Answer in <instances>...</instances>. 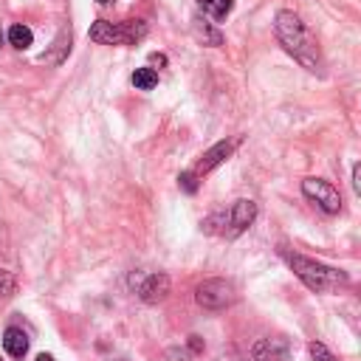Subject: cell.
Segmentation results:
<instances>
[{
  "mask_svg": "<svg viewBox=\"0 0 361 361\" xmlns=\"http://www.w3.org/2000/svg\"><path fill=\"white\" fill-rule=\"evenodd\" d=\"M274 34L280 40V45L296 59L302 68H308L311 74H324V59H322V48L316 43V37L311 34V28L302 23L296 12H277L274 17Z\"/></svg>",
  "mask_w": 361,
  "mask_h": 361,
  "instance_id": "cell-1",
  "label": "cell"
},
{
  "mask_svg": "<svg viewBox=\"0 0 361 361\" xmlns=\"http://www.w3.org/2000/svg\"><path fill=\"white\" fill-rule=\"evenodd\" d=\"M282 257L291 265L293 274L305 282V288H311L316 293H333V291L347 285V274L339 268H330L324 262H316V260L302 257V254H291V251H282Z\"/></svg>",
  "mask_w": 361,
  "mask_h": 361,
  "instance_id": "cell-2",
  "label": "cell"
},
{
  "mask_svg": "<svg viewBox=\"0 0 361 361\" xmlns=\"http://www.w3.org/2000/svg\"><path fill=\"white\" fill-rule=\"evenodd\" d=\"M147 23L144 20H122V23H110V20H96L90 25L87 37L99 43V45H136L147 37Z\"/></svg>",
  "mask_w": 361,
  "mask_h": 361,
  "instance_id": "cell-3",
  "label": "cell"
},
{
  "mask_svg": "<svg viewBox=\"0 0 361 361\" xmlns=\"http://www.w3.org/2000/svg\"><path fill=\"white\" fill-rule=\"evenodd\" d=\"M195 299L206 311H226L237 302V291L229 280H206V282L198 285Z\"/></svg>",
  "mask_w": 361,
  "mask_h": 361,
  "instance_id": "cell-4",
  "label": "cell"
},
{
  "mask_svg": "<svg viewBox=\"0 0 361 361\" xmlns=\"http://www.w3.org/2000/svg\"><path fill=\"white\" fill-rule=\"evenodd\" d=\"M302 195L308 200H313L324 215H339L342 212V195L339 189L330 184V180H322V178H305L302 180Z\"/></svg>",
  "mask_w": 361,
  "mask_h": 361,
  "instance_id": "cell-5",
  "label": "cell"
},
{
  "mask_svg": "<svg viewBox=\"0 0 361 361\" xmlns=\"http://www.w3.org/2000/svg\"><path fill=\"white\" fill-rule=\"evenodd\" d=\"M254 220H257V203L249 200V198L234 200L231 209H229V231H226V237L243 234Z\"/></svg>",
  "mask_w": 361,
  "mask_h": 361,
  "instance_id": "cell-6",
  "label": "cell"
},
{
  "mask_svg": "<svg viewBox=\"0 0 361 361\" xmlns=\"http://www.w3.org/2000/svg\"><path fill=\"white\" fill-rule=\"evenodd\" d=\"M169 277L167 274H147V277H138V299L147 305H158L169 296Z\"/></svg>",
  "mask_w": 361,
  "mask_h": 361,
  "instance_id": "cell-7",
  "label": "cell"
},
{
  "mask_svg": "<svg viewBox=\"0 0 361 361\" xmlns=\"http://www.w3.org/2000/svg\"><path fill=\"white\" fill-rule=\"evenodd\" d=\"M237 144H240V136H234V138H229V141H218L215 147H209L206 153L200 156V161H198V167L192 169L195 175H206V172H212L215 167H220L226 158H231V153L237 149Z\"/></svg>",
  "mask_w": 361,
  "mask_h": 361,
  "instance_id": "cell-8",
  "label": "cell"
},
{
  "mask_svg": "<svg viewBox=\"0 0 361 361\" xmlns=\"http://www.w3.org/2000/svg\"><path fill=\"white\" fill-rule=\"evenodd\" d=\"M254 361H285L288 358V342L285 339H260L251 347Z\"/></svg>",
  "mask_w": 361,
  "mask_h": 361,
  "instance_id": "cell-9",
  "label": "cell"
},
{
  "mask_svg": "<svg viewBox=\"0 0 361 361\" xmlns=\"http://www.w3.org/2000/svg\"><path fill=\"white\" fill-rule=\"evenodd\" d=\"M3 347H6V353L12 355V358H25V353H28V336L23 333L20 327H9L6 333H3Z\"/></svg>",
  "mask_w": 361,
  "mask_h": 361,
  "instance_id": "cell-10",
  "label": "cell"
},
{
  "mask_svg": "<svg viewBox=\"0 0 361 361\" xmlns=\"http://www.w3.org/2000/svg\"><path fill=\"white\" fill-rule=\"evenodd\" d=\"M198 6L203 14H209L212 20H226L231 6H234V0H198Z\"/></svg>",
  "mask_w": 361,
  "mask_h": 361,
  "instance_id": "cell-11",
  "label": "cell"
},
{
  "mask_svg": "<svg viewBox=\"0 0 361 361\" xmlns=\"http://www.w3.org/2000/svg\"><path fill=\"white\" fill-rule=\"evenodd\" d=\"M9 43L17 48V51H25L28 45L34 43V34H32V28L28 25H23V23H14L12 28H9Z\"/></svg>",
  "mask_w": 361,
  "mask_h": 361,
  "instance_id": "cell-12",
  "label": "cell"
},
{
  "mask_svg": "<svg viewBox=\"0 0 361 361\" xmlns=\"http://www.w3.org/2000/svg\"><path fill=\"white\" fill-rule=\"evenodd\" d=\"M195 37H198L203 45H212V48H218V45L223 43L220 32H218V28H212V25H206V20H195Z\"/></svg>",
  "mask_w": 361,
  "mask_h": 361,
  "instance_id": "cell-13",
  "label": "cell"
},
{
  "mask_svg": "<svg viewBox=\"0 0 361 361\" xmlns=\"http://www.w3.org/2000/svg\"><path fill=\"white\" fill-rule=\"evenodd\" d=\"M200 229H203L206 234H226V231H229V212L209 215V218L200 223Z\"/></svg>",
  "mask_w": 361,
  "mask_h": 361,
  "instance_id": "cell-14",
  "label": "cell"
},
{
  "mask_svg": "<svg viewBox=\"0 0 361 361\" xmlns=\"http://www.w3.org/2000/svg\"><path fill=\"white\" fill-rule=\"evenodd\" d=\"M133 85H136L138 90H153V87L158 85L156 68H136V71H133Z\"/></svg>",
  "mask_w": 361,
  "mask_h": 361,
  "instance_id": "cell-15",
  "label": "cell"
},
{
  "mask_svg": "<svg viewBox=\"0 0 361 361\" xmlns=\"http://www.w3.org/2000/svg\"><path fill=\"white\" fill-rule=\"evenodd\" d=\"M17 291V277L12 274V271H3L0 268V299H6Z\"/></svg>",
  "mask_w": 361,
  "mask_h": 361,
  "instance_id": "cell-16",
  "label": "cell"
},
{
  "mask_svg": "<svg viewBox=\"0 0 361 361\" xmlns=\"http://www.w3.org/2000/svg\"><path fill=\"white\" fill-rule=\"evenodd\" d=\"M308 353H311L313 361H339V358H336L333 353H330L322 342H311V344H308Z\"/></svg>",
  "mask_w": 361,
  "mask_h": 361,
  "instance_id": "cell-17",
  "label": "cell"
},
{
  "mask_svg": "<svg viewBox=\"0 0 361 361\" xmlns=\"http://www.w3.org/2000/svg\"><path fill=\"white\" fill-rule=\"evenodd\" d=\"M198 178L200 175H195V172H180L178 175V187L184 189V192H189V195H195L198 192Z\"/></svg>",
  "mask_w": 361,
  "mask_h": 361,
  "instance_id": "cell-18",
  "label": "cell"
},
{
  "mask_svg": "<svg viewBox=\"0 0 361 361\" xmlns=\"http://www.w3.org/2000/svg\"><path fill=\"white\" fill-rule=\"evenodd\" d=\"M353 189H355V192H361V164H355V167H353Z\"/></svg>",
  "mask_w": 361,
  "mask_h": 361,
  "instance_id": "cell-19",
  "label": "cell"
},
{
  "mask_svg": "<svg viewBox=\"0 0 361 361\" xmlns=\"http://www.w3.org/2000/svg\"><path fill=\"white\" fill-rule=\"evenodd\" d=\"M149 63L158 65V68H164V65H167V56H164V54H149Z\"/></svg>",
  "mask_w": 361,
  "mask_h": 361,
  "instance_id": "cell-20",
  "label": "cell"
},
{
  "mask_svg": "<svg viewBox=\"0 0 361 361\" xmlns=\"http://www.w3.org/2000/svg\"><path fill=\"white\" fill-rule=\"evenodd\" d=\"M189 347H192V353H200V350H203L200 336H189Z\"/></svg>",
  "mask_w": 361,
  "mask_h": 361,
  "instance_id": "cell-21",
  "label": "cell"
},
{
  "mask_svg": "<svg viewBox=\"0 0 361 361\" xmlns=\"http://www.w3.org/2000/svg\"><path fill=\"white\" fill-rule=\"evenodd\" d=\"M34 361H54V355H48V353H40Z\"/></svg>",
  "mask_w": 361,
  "mask_h": 361,
  "instance_id": "cell-22",
  "label": "cell"
},
{
  "mask_svg": "<svg viewBox=\"0 0 361 361\" xmlns=\"http://www.w3.org/2000/svg\"><path fill=\"white\" fill-rule=\"evenodd\" d=\"M96 3H102V6H105V3H107V0H96Z\"/></svg>",
  "mask_w": 361,
  "mask_h": 361,
  "instance_id": "cell-23",
  "label": "cell"
}]
</instances>
